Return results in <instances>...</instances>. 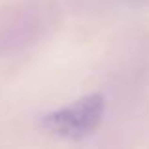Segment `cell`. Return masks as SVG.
I'll use <instances>...</instances> for the list:
<instances>
[{
  "label": "cell",
  "mask_w": 149,
  "mask_h": 149,
  "mask_svg": "<svg viewBox=\"0 0 149 149\" xmlns=\"http://www.w3.org/2000/svg\"><path fill=\"white\" fill-rule=\"evenodd\" d=\"M106 109L104 96L98 93L81 96L79 100L42 117V127L64 140H83L91 136L102 123Z\"/></svg>",
  "instance_id": "1"
}]
</instances>
